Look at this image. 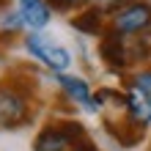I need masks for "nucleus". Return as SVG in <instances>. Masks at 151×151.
<instances>
[{"label": "nucleus", "instance_id": "obj_12", "mask_svg": "<svg viewBox=\"0 0 151 151\" xmlns=\"http://www.w3.org/2000/svg\"><path fill=\"white\" fill-rule=\"evenodd\" d=\"M93 3H96V8H99V11H104V14H113V11H118L121 6L132 3V0H93Z\"/></svg>", "mask_w": 151, "mask_h": 151}, {"label": "nucleus", "instance_id": "obj_9", "mask_svg": "<svg viewBox=\"0 0 151 151\" xmlns=\"http://www.w3.org/2000/svg\"><path fill=\"white\" fill-rule=\"evenodd\" d=\"M102 17H104V11H99V8H85V11H80L74 19H72V25L80 30V33H88V36H102Z\"/></svg>", "mask_w": 151, "mask_h": 151}, {"label": "nucleus", "instance_id": "obj_5", "mask_svg": "<svg viewBox=\"0 0 151 151\" xmlns=\"http://www.w3.org/2000/svg\"><path fill=\"white\" fill-rule=\"evenodd\" d=\"M99 55L107 60L113 69H124L129 63V47H127V39L115 30H104L102 33V44H99Z\"/></svg>", "mask_w": 151, "mask_h": 151}, {"label": "nucleus", "instance_id": "obj_11", "mask_svg": "<svg viewBox=\"0 0 151 151\" xmlns=\"http://www.w3.org/2000/svg\"><path fill=\"white\" fill-rule=\"evenodd\" d=\"M19 25H25L22 17H19V11H6V14H0V30H3V33L19 30Z\"/></svg>", "mask_w": 151, "mask_h": 151}, {"label": "nucleus", "instance_id": "obj_6", "mask_svg": "<svg viewBox=\"0 0 151 151\" xmlns=\"http://www.w3.org/2000/svg\"><path fill=\"white\" fill-rule=\"evenodd\" d=\"M124 110H127V118L135 124L137 129H143L151 124V99L146 93H140L137 88L129 85V91L124 93Z\"/></svg>", "mask_w": 151, "mask_h": 151}, {"label": "nucleus", "instance_id": "obj_14", "mask_svg": "<svg viewBox=\"0 0 151 151\" xmlns=\"http://www.w3.org/2000/svg\"><path fill=\"white\" fill-rule=\"evenodd\" d=\"M69 151H96V146H91V143H77V146H72Z\"/></svg>", "mask_w": 151, "mask_h": 151}, {"label": "nucleus", "instance_id": "obj_7", "mask_svg": "<svg viewBox=\"0 0 151 151\" xmlns=\"http://www.w3.org/2000/svg\"><path fill=\"white\" fill-rule=\"evenodd\" d=\"M58 80V85L63 88V93L69 96L72 102H77V104H83L85 110H96L99 104H96V99H93V93H91V88H88V83L83 77H72V74H58L55 77Z\"/></svg>", "mask_w": 151, "mask_h": 151}, {"label": "nucleus", "instance_id": "obj_15", "mask_svg": "<svg viewBox=\"0 0 151 151\" xmlns=\"http://www.w3.org/2000/svg\"><path fill=\"white\" fill-rule=\"evenodd\" d=\"M72 3H74V6H80V3H91V0H72Z\"/></svg>", "mask_w": 151, "mask_h": 151}, {"label": "nucleus", "instance_id": "obj_16", "mask_svg": "<svg viewBox=\"0 0 151 151\" xmlns=\"http://www.w3.org/2000/svg\"><path fill=\"white\" fill-rule=\"evenodd\" d=\"M0 14H3V11H0Z\"/></svg>", "mask_w": 151, "mask_h": 151}, {"label": "nucleus", "instance_id": "obj_4", "mask_svg": "<svg viewBox=\"0 0 151 151\" xmlns=\"http://www.w3.org/2000/svg\"><path fill=\"white\" fill-rule=\"evenodd\" d=\"M28 118V99L14 88H0V127H14Z\"/></svg>", "mask_w": 151, "mask_h": 151}, {"label": "nucleus", "instance_id": "obj_8", "mask_svg": "<svg viewBox=\"0 0 151 151\" xmlns=\"http://www.w3.org/2000/svg\"><path fill=\"white\" fill-rule=\"evenodd\" d=\"M19 17L30 30H41L50 22V3L47 0H19Z\"/></svg>", "mask_w": 151, "mask_h": 151}, {"label": "nucleus", "instance_id": "obj_3", "mask_svg": "<svg viewBox=\"0 0 151 151\" xmlns=\"http://www.w3.org/2000/svg\"><path fill=\"white\" fill-rule=\"evenodd\" d=\"M25 47H28V52H30L36 60H41L44 66L55 69V72H63V69H69V63H72L69 50L58 47V44H52L47 36H44V33H28Z\"/></svg>", "mask_w": 151, "mask_h": 151}, {"label": "nucleus", "instance_id": "obj_10", "mask_svg": "<svg viewBox=\"0 0 151 151\" xmlns=\"http://www.w3.org/2000/svg\"><path fill=\"white\" fill-rule=\"evenodd\" d=\"M129 85L137 88L140 93H146L148 99H151V69H140V72H135L132 80H129Z\"/></svg>", "mask_w": 151, "mask_h": 151}, {"label": "nucleus", "instance_id": "obj_13", "mask_svg": "<svg viewBox=\"0 0 151 151\" xmlns=\"http://www.w3.org/2000/svg\"><path fill=\"white\" fill-rule=\"evenodd\" d=\"M50 8H58V11H69V8H74L72 0H47Z\"/></svg>", "mask_w": 151, "mask_h": 151}, {"label": "nucleus", "instance_id": "obj_1", "mask_svg": "<svg viewBox=\"0 0 151 151\" xmlns=\"http://www.w3.org/2000/svg\"><path fill=\"white\" fill-rule=\"evenodd\" d=\"M110 30L121 33L124 39H137L146 36L151 30V6L143 0H132V3L121 6L118 11L110 17Z\"/></svg>", "mask_w": 151, "mask_h": 151}, {"label": "nucleus", "instance_id": "obj_2", "mask_svg": "<svg viewBox=\"0 0 151 151\" xmlns=\"http://www.w3.org/2000/svg\"><path fill=\"white\" fill-rule=\"evenodd\" d=\"M80 137H83V127L77 121H60L47 127L36 137L33 151H69L72 146L80 143Z\"/></svg>", "mask_w": 151, "mask_h": 151}]
</instances>
